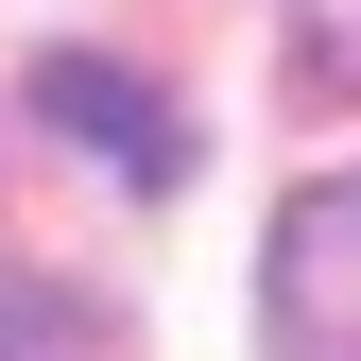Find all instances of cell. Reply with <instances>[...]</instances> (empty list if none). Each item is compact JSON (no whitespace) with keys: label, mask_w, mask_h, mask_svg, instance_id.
I'll return each instance as SVG.
<instances>
[{"label":"cell","mask_w":361,"mask_h":361,"mask_svg":"<svg viewBox=\"0 0 361 361\" xmlns=\"http://www.w3.org/2000/svg\"><path fill=\"white\" fill-rule=\"evenodd\" d=\"M258 327L276 361H361V172L276 207V241H258Z\"/></svg>","instance_id":"obj_1"},{"label":"cell","mask_w":361,"mask_h":361,"mask_svg":"<svg viewBox=\"0 0 361 361\" xmlns=\"http://www.w3.org/2000/svg\"><path fill=\"white\" fill-rule=\"evenodd\" d=\"M0 361H121V327L69 276H0Z\"/></svg>","instance_id":"obj_3"},{"label":"cell","mask_w":361,"mask_h":361,"mask_svg":"<svg viewBox=\"0 0 361 361\" xmlns=\"http://www.w3.org/2000/svg\"><path fill=\"white\" fill-rule=\"evenodd\" d=\"M35 121H52V138H86L104 172H138V190H172V172H190V121H172L138 69H104V52H52V69H35Z\"/></svg>","instance_id":"obj_2"},{"label":"cell","mask_w":361,"mask_h":361,"mask_svg":"<svg viewBox=\"0 0 361 361\" xmlns=\"http://www.w3.org/2000/svg\"><path fill=\"white\" fill-rule=\"evenodd\" d=\"M293 69L327 104H361V0H293Z\"/></svg>","instance_id":"obj_4"}]
</instances>
